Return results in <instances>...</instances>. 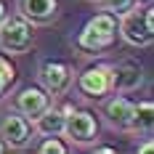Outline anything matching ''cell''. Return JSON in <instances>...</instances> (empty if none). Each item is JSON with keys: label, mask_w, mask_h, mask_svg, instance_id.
<instances>
[{"label": "cell", "mask_w": 154, "mask_h": 154, "mask_svg": "<svg viewBox=\"0 0 154 154\" xmlns=\"http://www.w3.org/2000/svg\"><path fill=\"white\" fill-rule=\"evenodd\" d=\"M59 14V0H19V16L29 24H51Z\"/></svg>", "instance_id": "obj_11"}, {"label": "cell", "mask_w": 154, "mask_h": 154, "mask_svg": "<svg viewBox=\"0 0 154 154\" xmlns=\"http://www.w3.org/2000/svg\"><path fill=\"white\" fill-rule=\"evenodd\" d=\"M112 72V93H133L143 85V69L136 61H120L109 66Z\"/></svg>", "instance_id": "obj_8"}, {"label": "cell", "mask_w": 154, "mask_h": 154, "mask_svg": "<svg viewBox=\"0 0 154 154\" xmlns=\"http://www.w3.org/2000/svg\"><path fill=\"white\" fill-rule=\"evenodd\" d=\"M152 130H154V104L152 101H141V104L133 106V117H130V125H128V133L152 138Z\"/></svg>", "instance_id": "obj_13"}, {"label": "cell", "mask_w": 154, "mask_h": 154, "mask_svg": "<svg viewBox=\"0 0 154 154\" xmlns=\"http://www.w3.org/2000/svg\"><path fill=\"white\" fill-rule=\"evenodd\" d=\"M35 40V29L24 16H5L0 24V51L11 53V56H21L32 48Z\"/></svg>", "instance_id": "obj_3"}, {"label": "cell", "mask_w": 154, "mask_h": 154, "mask_svg": "<svg viewBox=\"0 0 154 154\" xmlns=\"http://www.w3.org/2000/svg\"><path fill=\"white\" fill-rule=\"evenodd\" d=\"M66 138L72 141L75 146H88L98 138V122H96V114L88 109H72L64 120V133Z\"/></svg>", "instance_id": "obj_4"}, {"label": "cell", "mask_w": 154, "mask_h": 154, "mask_svg": "<svg viewBox=\"0 0 154 154\" xmlns=\"http://www.w3.org/2000/svg\"><path fill=\"white\" fill-rule=\"evenodd\" d=\"M75 85L85 98H104L106 93H112V72H109L106 64L88 66V69L80 72Z\"/></svg>", "instance_id": "obj_7"}, {"label": "cell", "mask_w": 154, "mask_h": 154, "mask_svg": "<svg viewBox=\"0 0 154 154\" xmlns=\"http://www.w3.org/2000/svg\"><path fill=\"white\" fill-rule=\"evenodd\" d=\"M117 40V16L106 14V11H98L96 16H91L85 21V27L77 35V48L85 51V53H101L112 48V43Z\"/></svg>", "instance_id": "obj_2"}, {"label": "cell", "mask_w": 154, "mask_h": 154, "mask_svg": "<svg viewBox=\"0 0 154 154\" xmlns=\"http://www.w3.org/2000/svg\"><path fill=\"white\" fill-rule=\"evenodd\" d=\"M93 152H98V154H112L114 149H112V146H93Z\"/></svg>", "instance_id": "obj_17"}, {"label": "cell", "mask_w": 154, "mask_h": 154, "mask_svg": "<svg viewBox=\"0 0 154 154\" xmlns=\"http://www.w3.org/2000/svg\"><path fill=\"white\" fill-rule=\"evenodd\" d=\"M133 101H128L122 93H114L109 101H104V109L101 114L106 117V122L114 128V130H128L130 125V117H133Z\"/></svg>", "instance_id": "obj_10"}, {"label": "cell", "mask_w": 154, "mask_h": 154, "mask_svg": "<svg viewBox=\"0 0 154 154\" xmlns=\"http://www.w3.org/2000/svg\"><path fill=\"white\" fill-rule=\"evenodd\" d=\"M64 120H66V114H64L61 109L48 104L32 120V133H37V136H61L64 133Z\"/></svg>", "instance_id": "obj_12"}, {"label": "cell", "mask_w": 154, "mask_h": 154, "mask_svg": "<svg viewBox=\"0 0 154 154\" xmlns=\"http://www.w3.org/2000/svg\"><path fill=\"white\" fill-rule=\"evenodd\" d=\"M14 80H16L14 64L8 61L5 56H0V101L5 98V93H8V88L14 85Z\"/></svg>", "instance_id": "obj_14"}, {"label": "cell", "mask_w": 154, "mask_h": 154, "mask_svg": "<svg viewBox=\"0 0 154 154\" xmlns=\"http://www.w3.org/2000/svg\"><path fill=\"white\" fill-rule=\"evenodd\" d=\"M93 3H96V0H93Z\"/></svg>", "instance_id": "obj_21"}, {"label": "cell", "mask_w": 154, "mask_h": 154, "mask_svg": "<svg viewBox=\"0 0 154 154\" xmlns=\"http://www.w3.org/2000/svg\"><path fill=\"white\" fill-rule=\"evenodd\" d=\"M48 104H51V96H48L43 88H35V85H29V88H21V91L14 96V112L24 114L29 122L48 106Z\"/></svg>", "instance_id": "obj_9"}, {"label": "cell", "mask_w": 154, "mask_h": 154, "mask_svg": "<svg viewBox=\"0 0 154 154\" xmlns=\"http://www.w3.org/2000/svg\"><path fill=\"white\" fill-rule=\"evenodd\" d=\"M138 152H141V154H146V152H152V141H146V143H143V146H141Z\"/></svg>", "instance_id": "obj_19"}, {"label": "cell", "mask_w": 154, "mask_h": 154, "mask_svg": "<svg viewBox=\"0 0 154 154\" xmlns=\"http://www.w3.org/2000/svg\"><path fill=\"white\" fill-rule=\"evenodd\" d=\"M37 152L40 154H66L69 149H66V143L59 141V136H45V141L37 146Z\"/></svg>", "instance_id": "obj_16"}, {"label": "cell", "mask_w": 154, "mask_h": 154, "mask_svg": "<svg viewBox=\"0 0 154 154\" xmlns=\"http://www.w3.org/2000/svg\"><path fill=\"white\" fill-rule=\"evenodd\" d=\"M3 152H8V149H5V143H3V141H0V154Z\"/></svg>", "instance_id": "obj_20"}, {"label": "cell", "mask_w": 154, "mask_h": 154, "mask_svg": "<svg viewBox=\"0 0 154 154\" xmlns=\"http://www.w3.org/2000/svg\"><path fill=\"white\" fill-rule=\"evenodd\" d=\"M5 16H8V11H5V3L0 0V24H3V19H5Z\"/></svg>", "instance_id": "obj_18"}, {"label": "cell", "mask_w": 154, "mask_h": 154, "mask_svg": "<svg viewBox=\"0 0 154 154\" xmlns=\"http://www.w3.org/2000/svg\"><path fill=\"white\" fill-rule=\"evenodd\" d=\"M101 5V11H106L112 16H122L125 11H130L136 5V0H96Z\"/></svg>", "instance_id": "obj_15"}, {"label": "cell", "mask_w": 154, "mask_h": 154, "mask_svg": "<svg viewBox=\"0 0 154 154\" xmlns=\"http://www.w3.org/2000/svg\"><path fill=\"white\" fill-rule=\"evenodd\" d=\"M117 32L128 45L133 48H146L152 45L154 40V8L149 3H136L130 11H125L120 16V24H117Z\"/></svg>", "instance_id": "obj_1"}, {"label": "cell", "mask_w": 154, "mask_h": 154, "mask_svg": "<svg viewBox=\"0 0 154 154\" xmlns=\"http://www.w3.org/2000/svg\"><path fill=\"white\" fill-rule=\"evenodd\" d=\"M37 77H40V88L48 96H64L75 82L69 64H64V61H40Z\"/></svg>", "instance_id": "obj_6"}, {"label": "cell", "mask_w": 154, "mask_h": 154, "mask_svg": "<svg viewBox=\"0 0 154 154\" xmlns=\"http://www.w3.org/2000/svg\"><path fill=\"white\" fill-rule=\"evenodd\" d=\"M0 141L5 149H24L32 141V122L19 112H5L0 117Z\"/></svg>", "instance_id": "obj_5"}]
</instances>
